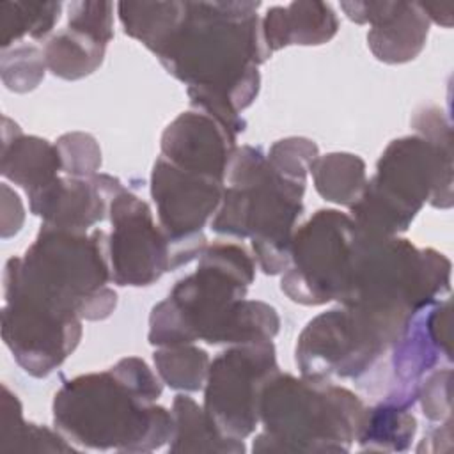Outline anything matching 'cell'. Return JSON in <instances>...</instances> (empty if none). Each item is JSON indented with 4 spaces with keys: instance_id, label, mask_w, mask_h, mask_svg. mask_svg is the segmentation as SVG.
Segmentation results:
<instances>
[{
    "instance_id": "cell-14",
    "label": "cell",
    "mask_w": 454,
    "mask_h": 454,
    "mask_svg": "<svg viewBox=\"0 0 454 454\" xmlns=\"http://www.w3.org/2000/svg\"><path fill=\"white\" fill-rule=\"evenodd\" d=\"M112 232L108 236L110 277L117 286H151L165 271H172V241L151 207L133 192L121 188L108 211Z\"/></svg>"
},
{
    "instance_id": "cell-17",
    "label": "cell",
    "mask_w": 454,
    "mask_h": 454,
    "mask_svg": "<svg viewBox=\"0 0 454 454\" xmlns=\"http://www.w3.org/2000/svg\"><path fill=\"white\" fill-rule=\"evenodd\" d=\"M236 151V135L213 117L192 110L179 114L161 135V154L179 168L225 183Z\"/></svg>"
},
{
    "instance_id": "cell-23",
    "label": "cell",
    "mask_w": 454,
    "mask_h": 454,
    "mask_svg": "<svg viewBox=\"0 0 454 454\" xmlns=\"http://www.w3.org/2000/svg\"><path fill=\"white\" fill-rule=\"evenodd\" d=\"M186 2H119L117 12L124 32L154 55L165 46L184 16Z\"/></svg>"
},
{
    "instance_id": "cell-11",
    "label": "cell",
    "mask_w": 454,
    "mask_h": 454,
    "mask_svg": "<svg viewBox=\"0 0 454 454\" xmlns=\"http://www.w3.org/2000/svg\"><path fill=\"white\" fill-rule=\"evenodd\" d=\"M390 349L387 339L360 312L342 307L310 319L296 342V365L303 378L332 381L360 378Z\"/></svg>"
},
{
    "instance_id": "cell-18",
    "label": "cell",
    "mask_w": 454,
    "mask_h": 454,
    "mask_svg": "<svg viewBox=\"0 0 454 454\" xmlns=\"http://www.w3.org/2000/svg\"><path fill=\"white\" fill-rule=\"evenodd\" d=\"M390 349L394 374L403 385H417L442 362L450 365V298L417 310Z\"/></svg>"
},
{
    "instance_id": "cell-6",
    "label": "cell",
    "mask_w": 454,
    "mask_h": 454,
    "mask_svg": "<svg viewBox=\"0 0 454 454\" xmlns=\"http://www.w3.org/2000/svg\"><path fill=\"white\" fill-rule=\"evenodd\" d=\"M225 183L211 231L250 238L259 268L266 275L284 273L294 225L303 213L305 184L278 174L264 151L254 145L236 147Z\"/></svg>"
},
{
    "instance_id": "cell-5",
    "label": "cell",
    "mask_w": 454,
    "mask_h": 454,
    "mask_svg": "<svg viewBox=\"0 0 454 454\" xmlns=\"http://www.w3.org/2000/svg\"><path fill=\"white\" fill-rule=\"evenodd\" d=\"M254 278L255 262L245 247L227 241L207 245L197 270L153 307L149 342L158 348L195 340L236 344L243 300Z\"/></svg>"
},
{
    "instance_id": "cell-28",
    "label": "cell",
    "mask_w": 454,
    "mask_h": 454,
    "mask_svg": "<svg viewBox=\"0 0 454 454\" xmlns=\"http://www.w3.org/2000/svg\"><path fill=\"white\" fill-rule=\"evenodd\" d=\"M153 360L161 381L183 392L200 390L211 364L207 353L193 344L158 348L153 353Z\"/></svg>"
},
{
    "instance_id": "cell-2",
    "label": "cell",
    "mask_w": 454,
    "mask_h": 454,
    "mask_svg": "<svg viewBox=\"0 0 454 454\" xmlns=\"http://www.w3.org/2000/svg\"><path fill=\"white\" fill-rule=\"evenodd\" d=\"M161 381L138 356L66 380L53 397L55 429L92 450L151 452L170 442L172 411L156 404Z\"/></svg>"
},
{
    "instance_id": "cell-7",
    "label": "cell",
    "mask_w": 454,
    "mask_h": 454,
    "mask_svg": "<svg viewBox=\"0 0 454 454\" xmlns=\"http://www.w3.org/2000/svg\"><path fill=\"white\" fill-rule=\"evenodd\" d=\"M365 406L351 390L277 372L262 388L254 452H349Z\"/></svg>"
},
{
    "instance_id": "cell-30",
    "label": "cell",
    "mask_w": 454,
    "mask_h": 454,
    "mask_svg": "<svg viewBox=\"0 0 454 454\" xmlns=\"http://www.w3.org/2000/svg\"><path fill=\"white\" fill-rule=\"evenodd\" d=\"M271 167L284 177L307 184V174L319 156L317 145L303 137H289L275 142L266 154Z\"/></svg>"
},
{
    "instance_id": "cell-29",
    "label": "cell",
    "mask_w": 454,
    "mask_h": 454,
    "mask_svg": "<svg viewBox=\"0 0 454 454\" xmlns=\"http://www.w3.org/2000/svg\"><path fill=\"white\" fill-rule=\"evenodd\" d=\"M44 53L32 44L2 50V82L9 90L28 92L44 78Z\"/></svg>"
},
{
    "instance_id": "cell-9",
    "label": "cell",
    "mask_w": 454,
    "mask_h": 454,
    "mask_svg": "<svg viewBox=\"0 0 454 454\" xmlns=\"http://www.w3.org/2000/svg\"><path fill=\"white\" fill-rule=\"evenodd\" d=\"M358 229L337 209H317L294 231L280 289L301 305L340 300L353 266Z\"/></svg>"
},
{
    "instance_id": "cell-31",
    "label": "cell",
    "mask_w": 454,
    "mask_h": 454,
    "mask_svg": "<svg viewBox=\"0 0 454 454\" xmlns=\"http://www.w3.org/2000/svg\"><path fill=\"white\" fill-rule=\"evenodd\" d=\"M62 172L71 177H90L99 172L101 149L89 133H66L55 142Z\"/></svg>"
},
{
    "instance_id": "cell-16",
    "label": "cell",
    "mask_w": 454,
    "mask_h": 454,
    "mask_svg": "<svg viewBox=\"0 0 454 454\" xmlns=\"http://www.w3.org/2000/svg\"><path fill=\"white\" fill-rule=\"evenodd\" d=\"M340 9L351 21L371 25L367 44L381 62H410L426 44L431 21L419 2H340Z\"/></svg>"
},
{
    "instance_id": "cell-13",
    "label": "cell",
    "mask_w": 454,
    "mask_h": 454,
    "mask_svg": "<svg viewBox=\"0 0 454 454\" xmlns=\"http://www.w3.org/2000/svg\"><path fill=\"white\" fill-rule=\"evenodd\" d=\"M2 339L16 364L34 378H46L76 349L82 319L21 293L5 291Z\"/></svg>"
},
{
    "instance_id": "cell-12",
    "label": "cell",
    "mask_w": 454,
    "mask_h": 454,
    "mask_svg": "<svg viewBox=\"0 0 454 454\" xmlns=\"http://www.w3.org/2000/svg\"><path fill=\"white\" fill-rule=\"evenodd\" d=\"M223 181L184 170L160 156L151 174V197L160 227L172 241L174 268L188 264L207 247L204 225L216 213Z\"/></svg>"
},
{
    "instance_id": "cell-20",
    "label": "cell",
    "mask_w": 454,
    "mask_h": 454,
    "mask_svg": "<svg viewBox=\"0 0 454 454\" xmlns=\"http://www.w3.org/2000/svg\"><path fill=\"white\" fill-rule=\"evenodd\" d=\"M419 383H401L381 403L365 408L355 442L360 450L403 452L411 447L417 433V419L410 411L417 401Z\"/></svg>"
},
{
    "instance_id": "cell-15",
    "label": "cell",
    "mask_w": 454,
    "mask_h": 454,
    "mask_svg": "<svg viewBox=\"0 0 454 454\" xmlns=\"http://www.w3.org/2000/svg\"><path fill=\"white\" fill-rule=\"evenodd\" d=\"M122 183L110 174L90 177H55L48 184L27 193L30 213L44 223L87 231L105 220Z\"/></svg>"
},
{
    "instance_id": "cell-1",
    "label": "cell",
    "mask_w": 454,
    "mask_h": 454,
    "mask_svg": "<svg viewBox=\"0 0 454 454\" xmlns=\"http://www.w3.org/2000/svg\"><path fill=\"white\" fill-rule=\"evenodd\" d=\"M261 2H186L184 16L158 51L161 66L186 83L190 105L236 137L241 112L259 94V66L268 50L257 9Z\"/></svg>"
},
{
    "instance_id": "cell-3",
    "label": "cell",
    "mask_w": 454,
    "mask_h": 454,
    "mask_svg": "<svg viewBox=\"0 0 454 454\" xmlns=\"http://www.w3.org/2000/svg\"><path fill=\"white\" fill-rule=\"evenodd\" d=\"M449 291L450 261L443 254L358 229L349 280L339 301L365 316L392 348L411 316L447 298Z\"/></svg>"
},
{
    "instance_id": "cell-22",
    "label": "cell",
    "mask_w": 454,
    "mask_h": 454,
    "mask_svg": "<svg viewBox=\"0 0 454 454\" xmlns=\"http://www.w3.org/2000/svg\"><path fill=\"white\" fill-rule=\"evenodd\" d=\"M174 434L168 442L170 452H245L243 440L223 436L204 408H200L190 395L177 394L172 403Z\"/></svg>"
},
{
    "instance_id": "cell-24",
    "label": "cell",
    "mask_w": 454,
    "mask_h": 454,
    "mask_svg": "<svg viewBox=\"0 0 454 454\" xmlns=\"http://www.w3.org/2000/svg\"><path fill=\"white\" fill-rule=\"evenodd\" d=\"M106 44L74 28H62L51 35L44 48L46 67L59 78L80 80L94 73L105 59Z\"/></svg>"
},
{
    "instance_id": "cell-21",
    "label": "cell",
    "mask_w": 454,
    "mask_h": 454,
    "mask_svg": "<svg viewBox=\"0 0 454 454\" xmlns=\"http://www.w3.org/2000/svg\"><path fill=\"white\" fill-rule=\"evenodd\" d=\"M60 158L55 144L34 135H23L20 126L4 115L0 172L27 193L59 177Z\"/></svg>"
},
{
    "instance_id": "cell-33",
    "label": "cell",
    "mask_w": 454,
    "mask_h": 454,
    "mask_svg": "<svg viewBox=\"0 0 454 454\" xmlns=\"http://www.w3.org/2000/svg\"><path fill=\"white\" fill-rule=\"evenodd\" d=\"M450 367L434 369L429 376L419 381L417 399L420 401L422 413L433 422H443L450 417Z\"/></svg>"
},
{
    "instance_id": "cell-34",
    "label": "cell",
    "mask_w": 454,
    "mask_h": 454,
    "mask_svg": "<svg viewBox=\"0 0 454 454\" xmlns=\"http://www.w3.org/2000/svg\"><path fill=\"white\" fill-rule=\"evenodd\" d=\"M420 9L426 12L429 21L449 28L452 25V4H420Z\"/></svg>"
},
{
    "instance_id": "cell-25",
    "label": "cell",
    "mask_w": 454,
    "mask_h": 454,
    "mask_svg": "<svg viewBox=\"0 0 454 454\" xmlns=\"http://www.w3.org/2000/svg\"><path fill=\"white\" fill-rule=\"evenodd\" d=\"M2 395V426H0V449L2 450H28V452H71L78 450L76 445L67 442L59 431L25 422L21 415V403L7 385Z\"/></svg>"
},
{
    "instance_id": "cell-26",
    "label": "cell",
    "mask_w": 454,
    "mask_h": 454,
    "mask_svg": "<svg viewBox=\"0 0 454 454\" xmlns=\"http://www.w3.org/2000/svg\"><path fill=\"white\" fill-rule=\"evenodd\" d=\"M310 172L316 192L323 199L348 207L356 202L367 183L365 161L351 153H330L317 156Z\"/></svg>"
},
{
    "instance_id": "cell-19",
    "label": "cell",
    "mask_w": 454,
    "mask_h": 454,
    "mask_svg": "<svg viewBox=\"0 0 454 454\" xmlns=\"http://www.w3.org/2000/svg\"><path fill=\"white\" fill-rule=\"evenodd\" d=\"M261 30L268 50L300 44L317 46L328 43L339 30V18L325 2H291L270 7L261 20Z\"/></svg>"
},
{
    "instance_id": "cell-8",
    "label": "cell",
    "mask_w": 454,
    "mask_h": 454,
    "mask_svg": "<svg viewBox=\"0 0 454 454\" xmlns=\"http://www.w3.org/2000/svg\"><path fill=\"white\" fill-rule=\"evenodd\" d=\"M426 202L452 206V144L408 135L387 145L349 216L362 232L399 236Z\"/></svg>"
},
{
    "instance_id": "cell-4",
    "label": "cell",
    "mask_w": 454,
    "mask_h": 454,
    "mask_svg": "<svg viewBox=\"0 0 454 454\" xmlns=\"http://www.w3.org/2000/svg\"><path fill=\"white\" fill-rule=\"evenodd\" d=\"M110 277L108 234L41 225L23 257H11L4 270V291H16L80 319L108 317L117 294Z\"/></svg>"
},
{
    "instance_id": "cell-27",
    "label": "cell",
    "mask_w": 454,
    "mask_h": 454,
    "mask_svg": "<svg viewBox=\"0 0 454 454\" xmlns=\"http://www.w3.org/2000/svg\"><path fill=\"white\" fill-rule=\"evenodd\" d=\"M60 2H0V46L9 50L25 35L44 39L60 18Z\"/></svg>"
},
{
    "instance_id": "cell-32",
    "label": "cell",
    "mask_w": 454,
    "mask_h": 454,
    "mask_svg": "<svg viewBox=\"0 0 454 454\" xmlns=\"http://www.w3.org/2000/svg\"><path fill=\"white\" fill-rule=\"evenodd\" d=\"M67 27L80 30L105 44L114 37V4L112 2H71Z\"/></svg>"
},
{
    "instance_id": "cell-10",
    "label": "cell",
    "mask_w": 454,
    "mask_h": 454,
    "mask_svg": "<svg viewBox=\"0 0 454 454\" xmlns=\"http://www.w3.org/2000/svg\"><path fill=\"white\" fill-rule=\"evenodd\" d=\"M277 372L271 340L234 344L213 358L202 408L223 436L245 440L255 431L262 388Z\"/></svg>"
}]
</instances>
